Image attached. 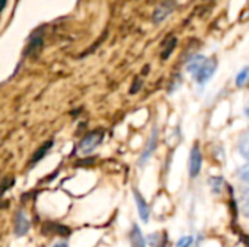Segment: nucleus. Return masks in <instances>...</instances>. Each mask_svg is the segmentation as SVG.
<instances>
[{
	"instance_id": "obj_14",
	"label": "nucleus",
	"mask_w": 249,
	"mask_h": 247,
	"mask_svg": "<svg viewBox=\"0 0 249 247\" xmlns=\"http://www.w3.org/2000/svg\"><path fill=\"white\" fill-rule=\"evenodd\" d=\"M247 84H249V67L242 68L236 76V86L238 87H244Z\"/></svg>"
},
{
	"instance_id": "obj_15",
	"label": "nucleus",
	"mask_w": 249,
	"mask_h": 247,
	"mask_svg": "<svg viewBox=\"0 0 249 247\" xmlns=\"http://www.w3.org/2000/svg\"><path fill=\"white\" fill-rule=\"evenodd\" d=\"M209 183H210V188H212V191H213V192L220 194V191H222V188H223L225 181H223V178H220V176H213V178L209 181Z\"/></svg>"
},
{
	"instance_id": "obj_21",
	"label": "nucleus",
	"mask_w": 249,
	"mask_h": 247,
	"mask_svg": "<svg viewBox=\"0 0 249 247\" xmlns=\"http://www.w3.org/2000/svg\"><path fill=\"white\" fill-rule=\"evenodd\" d=\"M4 3H6V0H0V10L3 9V6H4Z\"/></svg>"
},
{
	"instance_id": "obj_2",
	"label": "nucleus",
	"mask_w": 249,
	"mask_h": 247,
	"mask_svg": "<svg viewBox=\"0 0 249 247\" xmlns=\"http://www.w3.org/2000/svg\"><path fill=\"white\" fill-rule=\"evenodd\" d=\"M216 68H217V60L214 57L206 58V61L203 63V66L193 76H194V79H196V82L198 84H204L207 80L212 79V76L214 74Z\"/></svg>"
},
{
	"instance_id": "obj_11",
	"label": "nucleus",
	"mask_w": 249,
	"mask_h": 247,
	"mask_svg": "<svg viewBox=\"0 0 249 247\" xmlns=\"http://www.w3.org/2000/svg\"><path fill=\"white\" fill-rule=\"evenodd\" d=\"M206 61V57L204 55H194L190 61H188V64H187V70L191 73V74H194L201 66H203V63Z\"/></svg>"
},
{
	"instance_id": "obj_3",
	"label": "nucleus",
	"mask_w": 249,
	"mask_h": 247,
	"mask_svg": "<svg viewBox=\"0 0 249 247\" xmlns=\"http://www.w3.org/2000/svg\"><path fill=\"white\" fill-rule=\"evenodd\" d=\"M201 165H203V154H201L200 146L194 144V147L191 148V154H190V176L191 178L198 176L201 170Z\"/></svg>"
},
{
	"instance_id": "obj_6",
	"label": "nucleus",
	"mask_w": 249,
	"mask_h": 247,
	"mask_svg": "<svg viewBox=\"0 0 249 247\" xmlns=\"http://www.w3.org/2000/svg\"><path fill=\"white\" fill-rule=\"evenodd\" d=\"M31 229V223L29 220L26 218V215L23 214V211H19L18 215H16V220H15V234L18 237L20 236H25Z\"/></svg>"
},
{
	"instance_id": "obj_8",
	"label": "nucleus",
	"mask_w": 249,
	"mask_h": 247,
	"mask_svg": "<svg viewBox=\"0 0 249 247\" xmlns=\"http://www.w3.org/2000/svg\"><path fill=\"white\" fill-rule=\"evenodd\" d=\"M128 237H130L131 247H146V240H144L143 233H142V230H140V227L137 224H133Z\"/></svg>"
},
{
	"instance_id": "obj_18",
	"label": "nucleus",
	"mask_w": 249,
	"mask_h": 247,
	"mask_svg": "<svg viewBox=\"0 0 249 247\" xmlns=\"http://www.w3.org/2000/svg\"><path fill=\"white\" fill-rule=\"evenodd\" d=\"M242 213H244L245 217H248L249 218V202H245V205L242 207Z\"/></svg>"
},
{
	"instance_id": "obj_12",
	"label": "nucleus",
	"mask_w": 249,
	"mask_h": 247,
	"mask_svg": "<svg viewBox=\"0 0 249 247\" xmlns=\"http://www.w3.org/2000/svg\"><path fill=\"white\" fill-rule=\"evenodd\" d=\"M45 229H47V233H55V234L64 236V237H67V236L71 234V230H70L69 227L58 226V224H48V227L45 226Z\"/></svg>"
},
{
	"instance_id": "obj_1",
	"label": "nucleus",
	"mask_w": 249,
	"mask_h": 247,
	"mask_svg": "<svg viewBox=\"0 0 249 247\" xmlns=\"http://www.w3.org/2000/svg\"><path fill=\"white\" fill-rule=\"evenodd\" d=\"M104 130H96V131H92L89 132L86 137H83L79 143V151L82 154H90L93 150L98 148V146L102 143L104 140Z\"/></svg>"
},
{
	"instance_id": "obj_17",
	"label": "nucleus",
	"mask_w": 249,
	"mask_h": 247,
	"mask_svg": "<svg viewBox=\"0 0 249 247\" xmlns=\"http://www.w3.org/2000/svg\"><path fill=\"white\" fill-rule=\"evenodd\" d=\"M140 87H142V80H139V79H137V80L134 82V84H133V87H131V90H130V92H131V93H136V92H139V89H140Z\"/></svg>"
},
{
	"instance_id": "obj_16",
	"label": "nucleus",
	"mask_w": 249,
	"mask_h": 247,
	"mask_svg": "<svg viewBox=\"0 0 249 247\" xmlns=\"http://www.w3.org/2000/svg\"><path fill=\"white\" fill-rule=\"evenodd\" d=\"M194 243V239L193 236H182L178 243H177V247H191Z\"/></svg>"
},
{
	"instance_id": "obj_10",
	"label": "nucleus",
	"mask_w": 249,
	"mask_h": 247,
	"mask_svg": "<svg viewBox=\"0 0 249 247\" xmlns=\"http://www.w3.org/2000/svg\"><path fill=\"white\" fill-rule=\"evenodd\" d=\"M177 47V38L175 36H169L165 42H163V49H162V58L166 60L169 58V55L172 54V51Z\"/></svg>"
},
{
	"instance_id": "obj_5",
	"label": "nucleus",
	"mask_w": 249,
	"mask_h": 247,
	"mask_svg": "<svg viewBox=\"0 0 249 247\" xmlns=\"http://www.w3.org/2000/svg\"><path fill=\"white\" fill-rule=\"evenodd\" d=\"M133 195H134V201H136V205H137V211H139L140 218H142L144 223H147V221H149V214H150V211H149V205H147L146 199L143 198V195H142L136 188L133 189Z\"/></svg>"
},
{
	"instance_id": "obj_13",
	"label": "nucleus",
	"mask_w": 249,
	"mask_h": 247,
	"mask_svg": "<svg viewBox=\"0 0 249 247\" xmlns=\"http://www.w3.org/2000/svg\"><path fill=\"white\" fill-rule=\"evenodd\" d=\"M53 147V141H48V143H45V144H42L36 151H35V154H34V157H32V160H31V165H34V163H36V162H39L47 153H48V150Z\"/></svg>"
},
{
	"instance_id": "obj_4",
	"label": "nucleus",
	"mask_w": 249,
	"mask_h": 247,
	"mask_svg": "<svg viewBox=\"0 0 249 247\" xmlns=\"http://www.w3.org/2000/svg\"><path fill=\"white\" fill-rule=\"evenodd\" d=\"M177 3L174 0H165L162 4H159L153 13V22L155 23H160L162 20H165L174 10H175Z\"/></svg>"
},
{
	"instance_id": "obj_20",
	"label": "nucleus",
	"mask_w": 249,
	"mask_h": 247,
	"mask_svg": "<svg viewBox=\"0 0 249 247\" xmlns=\"http://www.w3.org/2000/svg\"><path fill=\"white\" fill-rule=\"evenodd\" d=\"M54 247H69V246H67V243H57Z\"/></svg>"
},
{
	"instance_id": "obj_22",
	"label": "nucleus",
	"mask_w": 249,
	"mask_h": 247,
	"mask_svg": "<svg viewBox=\"0 0 249 247\" xmlns=\"http://www.w3.org/2000/svg\"><path fill=\"white\" fill-rule=\"evenodd\" d=\"M245 114H247V115L249 116V108H247V109H245Z\"/></svg>"
},
{
	"instance_id": "obj_9",
	"label": "nucleus",
	"mask_w": 249,
	"mask_h": 247,
	"mask_svg": "<svg viewBox=\"0 0 249 247\" xmlns=\"http://www.w3.org/2000/svg\"><path fill=\"white\" fill-rule=\"evenodd\" d=\"M239 153L244 159L249 160V128L239 138Z\"/></svg>"
},
{
	"instance_id": "obj_19",
	"label": "nucleus",
	"mask_w": 249,
	"mask_h": 247,
	"mask_svg": "<svg viewBox=\"0 0 249 247\" xmlns=\"http://www.w3.org/2000/svg\"><path fill=\"white\" fill-rule=\"evenodd\" d=\"M242 197H244L245 202H249V186H247V188H245V191H244Z\"/></svg>"
},
{
	"instance_id": "obj_7",
	"label": "nucleus",
	"mask_w": 249,
	"mask_h": 247,
	"mask_svg": "<svg viewBox=\"0 0 249 247\" xmlns=\"http://www.w3.org/2000/svg\"><path fill=\"white\" fill-rule=\"evenodd\" d=\"M156 146H158V130H153V132H152V135L149 138V143H147V146H146V148H144V151H143V154H142V157L139 160L140 165L146 163L150 159V156L156 150Z\"/></svg>"
}]
</instances>
